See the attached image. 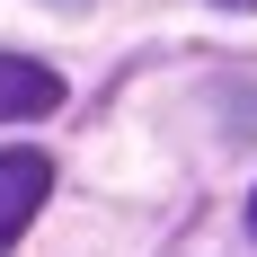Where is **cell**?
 Masks as SVG:
<instances>
[{
	"label": "cell",
	"mask_w": 257,
	"mask_h": 257,
	"mask_svg": "<svg viewBox=\"0 0 257 257\" xmlns=\"http://www.w3.org/2000/svg\"><path fill=\"white\" fill-rule=\"evenodd\" d=\"M45 195H53V160L45 151H0V257L18 248V231L45 213Z\"/></svg>",
	"instance_id": "obj_1"
},
{
	"label": "cell",
	"mask_w": 257,
	"mask_h": 257,
	"mask_svg": "<svg viewBox=\"0 0 257 257\" xmlns=\"http://www.w3.org/2000/svg\"><path fill=\"white\" fill-rule=\"evenodd\" d=\"M62 106V80L45 62H18V53H0V124H36Z\"/></svg>",
	"instance_id": "obj_2"
},
{
	"label": "cell",
	"mask_w": 257,
	"mask_h": 257,
	"mask_svg": "<svg viewBox=\"0 0 257 257\" xmlns=\"http://www.w3.org/2000/svg\"><path fill=\"white\" fill-rule=\"evenodd\" d=\"M248 239H257V195H248Z\"/></svg>",
	"instance_id": "obj_3"
},
{
	"label": "cell",
	"mask_w": 257,
	"mask_h": 257,
	"mask_svg": "<svg viewBox=\"0 0 257 257\" xmlns=\"http://www.w3.org/2000/svg\"><path fill=\"white\" fill-rule=\"evenodd\" d=\"M222 9H257V0H222Z\"/></svg>",
	"instance_id": "obj_4"
},
{
	"label": "cell",
	"mask_w": 257,
	"mask_h": 257,
	"mask_svg": "<svg viewBox=\"0 0 257 257\" xmlns=\"http://www.w3.org/2000/svg\"><path fill=\"white\" fill-rule=\"evenodd\" d=\"M62 9H80V0H62Z\"/></svg>",
	"instance_id": "obj_5"
}]
</instances>
